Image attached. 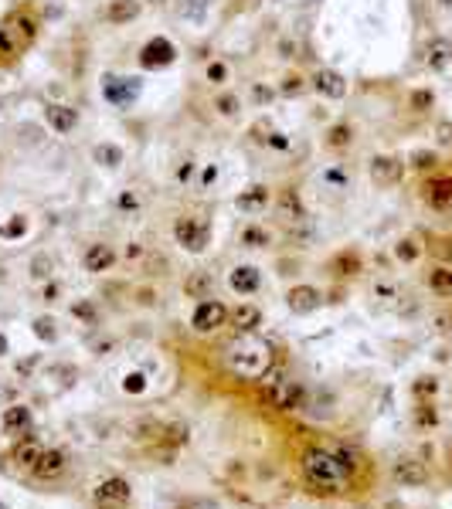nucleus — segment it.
Masks as SVG:
<instances>
[{
	"label": "nucleus",
	"instance_id": "obj_1",
	"mask_svg": "<svg viewBox=\"0 0 452 509\" xmlns=\"http://www.w3.org/2000/svg\"><path fill=\"white\" fill-rule=\"evenodd\" d=\"M303 472H306V479H310V485L317 492L337 496L347 485V469L340 465V458L333 452H323V448H306L303 452Z\"/></svg>",
	"mask_w": 452,
	"mask_h": 509
},
{
	"label": "nucleus",
	"instance_id": "obj_2",
	"mask_svg": "<svg viewBox=\"0 0 452 509\" xmlns=\"http://www.w3.org/2000/svg\"><path fill=\"white\" fill-rule=\"evenodd\" d=\"M174 241L184 248V252H204L208 248V241H211V225H208V218H201V214H181L177 221H174Z\"/></svg>",
	"mask_w": 452,
	"mask_h": 509
},
{
	"label": "nucleus",
	"instance_id": "obj_3",
	"mask_svg": "<svg viewBox=\"0 0 452 509\" xmlns=\"http://www.w3.org/2000/svg\"><path fill=\"white\" fill-rule=\"evenodd\" d=\"M130 483L123 479V476H109L103 483L92 489V499H96V506L99 509H126L130 506Z\"/></svg>",
	"mask_w": 452,
	"mask_h": 509
},
{
	"label": "nucleus",
	"instance_id": "obj_4",
	"mask_svg": "<svg viewBox=\"0 0 452 509\" xmlns=\"http://www.w3.org/2000/svg\"><path fill=\"white\" fill-rule=\"evenodd\" d=\"M228 319H232V312H228L225 303H218V299H201L197 309H194V316H190V326L197 333H218L221 326H228Z\"/></svg>",
	"mask_w": 452,
	"mask_h": 509
},
{
	"label": "nucleus",
	"instance_id": "obj_5",
	"mask_svg": "<svg viewBox=\"0 0 452 509\" xmlns=\"http://www.w3.org/2000/svg\"><path fill=\"white\" fill-rule=\"evenodd\" d=\"M177 61V48H174V41L170 38H150L143 48H140V65L146 68V72H157V68H170Z\"/></svg>",
	"mask_w": 452,
	"mask_h": 509
},
{
	"label": "nucleus",
	"instance_id": "obj_6",
	"mask_svg": "<svg viewBox=\"0 0 452 509\" xmlns=\"http://www.w3.org/2000/svg\"><path fill=\"white\" fill-rule=\"evenodd\" d=\"M401 177H405V163H401L398 156L384 153V156H374L371 160V183L374 187H381V190L398 187Z\"/></svg>",
	"mask_w": 452,
	"mask_h": 509
},
{
	"label": "nucleus",
	"instance_id": "obj_7",
	"mask_svg": "<svg viewBox=\"0 0 452 509\" xmlns=\"http://www.w3.org/2000/svg\"><path fill=\"white\" fill-rule=\"evenodd\" d=\"M269 407L276 411H296L303 404V383L296 381H272L269 383V394H266Z\"/></svg>",
	"mask_w": 452,
	"mask_h": 509
},
{
	"label": "nucleus",
	"instance_id": "obj_8",
	"mask_svg": "<svg viewBox=\"0 0 452 509\" xmlns=\"http://www.w3.org/2000/svg\"><path fill=\"white\" fill-rule=\"evenodd\" d=\"M65 465H68V458H65L61 448H45V452L38 455V462L31 465V476L41 479V483H52V479H58V476L65 472Z\"/></svg>",
	"mask_w": 452,
	"mask_h": 509
},
{
	"label": "nucleus",
	"instance_id": "obj_9",
	"mask_svg": "<svg viewBox=\"0 0 452 509\" xmlns=\"http://www.w3.org/2000/svg\"><path fill=\"white\" fill-rule=\"evenodd\" d=\"M45 123H48L58 136H68L72 129L79 126V109L61 105V102H52V105H45Z\"/></svg>",
	"mask_w": 452,
	"mask_h": 509
},
{
	"label": "nucleus",
	"instance_id": "obj_10",
	"mask_svg": "<svg viewBox=\"0 0 452 509\" xmlns=\"http://www.w3.org/2000/svg\"><path fill=\"white\" fill-rule=\"evenodd\" d=\"M82 265H85V272H92V275H103V272H109V268L116 265V252H112V245H106V241L89 245L85 254H82Z\"/></svg>",
	"mask_w": 452,
	"mask_h": 509
},
{
	"label": "nucleus",
	"instance_id": "obj_11",
	"mask_svg": "<svg viewBox=\"0 0 452 509\" xmlns=\"http://www.w3.org/2000/svg\"><path fill=\"white\" fill-rule=\"evenodd\" d=\"M276 211H279L282 221H303V218H306L303 197H299V190H296L293 183H289V187H279V194H276Z\"/></svg>",
	"mask_w": 452,
	"mask_h": 509
},
{
	"label": "nucleus",
	"instance_id": "obj_12",
	"mask_svg": "<svg viewBox=\"0 0 452 509\" xmlns=\"http://www.w3.org/2000/svg\"><path fill=\"white\" fill-rule=\"evenodd\" d=\"M140 10H143L140 0H109L103 17H106V24L123 27V24H133L136 17H140Z\"/></svg>",
	"mask_w": 452,
	"mask_h": 509
},
{
	"label": "nucleus",
	"instance_id": "obj_13",
	"mask_svg": "<svg viewBox=\"0 0 452 509\" xmlns=\"http://www.w3.org/2000/svg\"><path fill=\"white\" fill-rule=\"evenodd\" d=\"M313 89H317L323 99H344L347 96V78L333 68H319L313 75Z\"/></svg>",
	"mask_w": 452,
	"mask_h": 509
},
{
	"label": "nucleus",
	"instance_id": "obj_14",
	"mask_svg": "<svg viewBox=\"0 0 452 509\" xmlns=\"http://www.w3.org/2000/svg\"><path fill=\"white\" fill-rule=\"evenodd\" d=\"M395 479L401 485H425L428 483L425 462H419V458H412V455H401L395 462Z\"/></svg>",
	"mask_w": 452,
	"mask_h": 509
},
{
	"label": "nucleus",
	"instance_id": "obj_15",
	"mask_svg": "<svg viewBox=\"0 0 452 509\" xmlns=\"http://www.w3.org/2000/svg\"><path fill=\"white\" fill-rule=\"evenodd\" d=\"M228 285H232V292H239V296H252V292H259L262 275H259L255 265H239V268H232Z\"/></svg>",
	"mask_w": 452,
	"mask_h": 509
},
{
	"label": "nucleus",
	"instance_id": "obj_16",
	"mask_svg": "<svg viewBox=\"0 0 452 509\" xmlns=\"http://www.w3.org/2000/svg\"><path fill=\"white\" fill-rule=\"evenodd\" d=\"M286 303H289L293 312H313L323 303V292H319L317 285H296V289H289Z\"/></svg>",
	"mask_w": 452,
	"mask_h": 509
},
{
	"label": "nucleus",
	"instance_id": "obj_17",
	"mask_svg": "<svg viewBox=\"0 0 452 509\" xmlns=\"http://www.w3.org/2000/svg\"><path fill=\"white\" fill-rule=\"evenodd\" d=\"M269 187L266 183H252L248 190H241L239 197H235V207L239 211H245V214H259V211H266L269 207Z\"/></svg>",
	"mask_w": 452,
	"mask_h": 509
},
{
	"label": "nucleus",
	"instance_id": "obj_18",
	"mask_svg": "<svg viewBox=\"0 0 452 509\" xmlns=\"http://www.w3.org/2000/svg\"><path fill=\"white\" fill-rule=\"evenodd\" d=\"M422 194H425V201L435 207V211H446L452 207V177H432L422 187Z\"/></svg>",
	"mask_w": 452,
	"mask_h": 509
},
{
	"label": "nucleus",
	"instance_id": "obj_19",
	"mask_svg": "<svg viewBox=\"0 0 452 509\" xmlns=\"http://www.w3.org/2000/svg\"><path fill=\"white\" fill-rule=\"evenodd\" d=\"M425 65L432 72H446L452 65V41L449 38H432L425 48Z\"/></svg>",
	"mask_w": 452,
	"mask_h": 509
},
{
	"label": "nucleus",
	"instance_id": "obj_20",
	"mask_svg": "<svg viewBox=\"0 0 452 509\" xmlns=\"http://www.w3.org/2000/svg\"><path fill=\"white\" fill-rule=\"evenodd\" d=\"M350 143H354V126H350V123H333V126L323 132V146L330 153L350 150Z\"/></svg>",
	"mask_w": 452,
	"mask_h": 509
},
{
	"label": "nucleus",
	"instance_id": "obj_21",
	"mask_svg": "<svg viewBox=\"0 0 452 509\" xmlns=\"http://www.w3.org/2000/svg\"><path fill=\"white\" fill-rule=\"evenodd\" d=\"M428 289L439 299H452V265H432L428 268Z\"/></svg>",
	"mask_w": 452,
	"mask_h": 509
},
{
	"label": "nucleus",
	"instance_id": "obj_22",
	"mask_svg": "<svg viewBox=\"0 0 452 509\" xmlns=\"http://www.w3.org/2000/svg\"><path fill=\"white\" fill-rule=\"evenodd\" d=\"M208 292H211V272H204V268L187 272V279H184L187 299H208Z\"/></svg>",
	"mask_w": 452,
	"mask_h": 509
},
{
	"label": "nucleus",
	"instance_id": "obj_23",
	"mask_svg": "<svg viewBox=\"0 0 452 509\" xmlns=\"http://www.w3.org/2000/svg\"><path fill=\"white\" fill-rule=\"evenodd\" d=\"M31 428V411L24 404H10L3 411V432L7 434H24Z\"/></svg>",
	"mask_w": 452,
	"mask_h": 509
},
{
	"label": "nucleus",
	"instance_id": "obj_24",
	"mask_svg": "<svg viewBox=\"0 0 452 509\" xmlns=\"http://www.w3.org/2000/svg\"><path fill=\"white\" fill-rule=\"evenodd\" d=\"M361 268H364L361 252H350V248L337 252V254H333V261H330V272H337V275H357Z\"/></svg>",
	"mask_w": 452,
	"mask_h": 509
},
{
	"label": "nucleus",
	"instance_id": "obj_25",
	"mask_svg": "<svg viewBox=\"0 0 452 509\" xmlns=\"http://www.w3.org/2000/svg\"><path fill=\"white\" fill-rule=\"evenodd\" d=\"M41 452H45V448H41L34 438H24V441H17V445H14V452H10V462H14V465H21V469H31V465L38 462V455H41Z\"/></svg>",
	"mask_w": 452,
	"mask_h": 509
},
{
	"label": "nucleus",
	"instance_id": "obj_26",
	"mask_svg": "<svg viewBox=\"0 0 452 509\" xmlns=\"http://www.w3.org/2000/svg\"><path fill=\"white\" fill-rule=\"evenodd\" d=\"M7 24L14 27V34L21 38V45H24V48L34 41V38H38V17H34V14H14Z\"/></svg>",
	"mask_w": 452,
	"mask_h": 509
},
{
	"label": "nucleus",
	"instance_id": "obj_27",
	"mask_svg": "<svg viewBox=\"0 0 452 509\" xmlns=\"http://www.w3.org/2000/svg\"><path fill=\"white\" fill-rule=\"evenodd\" d=\"M232 323L239 326V330H255L259 323H262V312H259V305H252V303H241L235 312H232Z\"/></svg>",
	"mask_w": 452,
	"mask_h": 509
},
{
	"label": "nucleus",
	"instance_id": "obj_28",
	"mask_svg": "<svg viewBox=\"0 0 452 509\" xmlns=\"http://www.w3.org/2000/svg\"><path fill=\"white\" fill-rule=\"evenodd\" d=\"M92 160H96L99 167H119V163H123V146H116V143H99V146H92Z\"/></svg>",
	"mask_w": 452,
	"mask_h": 509
},
{
	"label": "nucleus",
	"instance_id": "obj_29",
	"mask_svg": "<svg viewBox=\"0 0 452 509\" xmlns=\"http://www.w3.org/2000/svg\"><path fill=\"white\" fill-rule=\"evenodd\" d=\"M395 258L405 261V265H412V261H419L422 258V241L415 238V234H408V238H401L398 245H395Z\"/></svg>",
	"mask_w": 452,
	"mask_h": 509
},
{
	"label": "nucleus",
	"instance_id": "obj_30",
	"mask_svg": "<svg viewBox=\"0 0 452 509\" xmlns=\"http://www.w3.org/2000/svg\"><path fill=\"white\" fill-rule=\"evenodd\" d=\"M241 109V99L235 92H221V96H214V112L221 116V119H235Z\"/></svg>",
	"mask_w": 452,
	"mask_h": 509
},
{
	"label": "nucleus",
	"instance_id": "obj_31",
	"mask_svg": "<svg viewBox=\"0 0 452 509\" xmlns=\"http://www.w3.org/2000/svg\"><path fill=\"white\" fill-rule=\"evenodd\" d=\"M21 51H24L21 38L14 34V27H10V24H3V27H0V54H3V58H17Z\"/></svg>",
	"mask_w": 452,
	"mask_h": 509
},
{
	"label": "nucleus",
	"instance_id": "obj_32",
	"mask_svg": "<svg viewBox=\"0 0 452 509\" xmlns=\"http://www.w3.org/2000/svg\"><path fill=\"white\" fill-rule=\"evenodd\" d=\"M204 78H208L211 85H225V82L232 78V68H228V61H221V58L208 61V68H204Z\"/></svg>",
	"mask_w": 452,
	"mask_h": 509
},
{
	"label": "nucleus",
	"instance_id": "obj_33",
	"mask_svg": "<svg viewBox=\"0 0 452 509\" xmlns=\"http://www.w3.org/2000/svg\"><path fill=\"white\" fill-rule=\"evenodd\" d=\"M269 241H272V234L266 228H255V225H248V228L241 231V245H248V248H266Z\"/></svg>",
	"mask_w": 452,
	"mask_h": 509
},
{
	"label": "nucleus",
	"instance_id": "obj_34",
	"mask_svg": "<svg viewBox=\"0 0 452 509\" xmlns=\"http://www.w3.org/2000/svg\"><path fill=\"white\" fill-rule=\"evenodd\" d=\"M208 3H211V0H181V14L190 17V21H201L204 10H208Z\"/></svg>",
	"mask_w": 452,
	"mask_h": 509
},
{
	"label": "nucleus",
	"instance_id": "obj_35",
	"mask_svg": "<svg viewBox=\"0 0 452 509\" xmlns=\"http://www.w3.org/2000/svg\"><path fill=\"white\" fill-rule=\"evenodd\" d=\"M279 92H282V96H299V92H306V78L303 75H286L282 78V85H279Z\"/></svg>",
	"mask_w": 452,
	"mask_h": 509
},
{
	"label": "nucleus",
	"instance_id": "obj_36",
	"mask_svg": "<svg viewBox=\"0 0 452 509\" xmlns=\"http://www.w3.org/2000/svg\"><path fill=\"white\" fill-rule=\"evenodd\" d=\"M31 275H34V279H48V275H52V258H48V254H34Z\"/></svg>",
	"mask_w": 452,
	"mask_h": 509
},
{
	"label": "nucleus",
	"instance_id": "obj_37",
	"mask_svg": "<svg viewBox=\"0 0 452 509\" xmlns=\"http://www.w3.org/2000/svg\"><path fill=\"white\" fill-rule=\"evenodd\" d=\"M24 231H27V218H24V214H14V221H10V225H3L0 234H3V238H21Z\"/></svg>",
	"mask_w": 452,
	"mask_h": 509
},
{
	"label": "nucleus",
	"instance_id": "obj_38",
	"mask_svg": "<svg viewBox=\"0 0 452 509\" xmlns=\"http://www.w3.org/2000/svg\"><path fill=\"white\" fill-rule=\"evenodd\" d=\"M415 421H419L422 428H432V425L439 421V414H435V407H432V404H422L419 411H415Z\"/></svg>",
	"mask_w": 452,
	"mask_h": 509
},
{
	"label": "nucleus",
	"instance_id": "obj_39",
	"mask_svg": "<svg viewBox=\"0 0 452 509\" xmlns=\"http://www.w3.org/2000/svg\"><path fill=\"white\" fill-rule=\"evenodd\" d=\"M435 390H439V383L432 381V377H419V381H415V394H419V397H432Z\"/></svg>",
	"mask_w": 452,
	"mask_h": 509
},
{
	"label": "nucleus",
	"instance_id": "obj_40",
	"mask_svg": "<svg viewBox=\"0 0 452 509\" xmlns=\"http://www.w3.org/2000/svg\"><path fill=\"white\" fill-rule=\"evenodd\" d=\"M432 163H435V153H428V150H419L412 156V167H419V170H428Z\"/></svg>",
	"mask_w": 452,
	"mask_h": 509
},
{
	"label": "nucleus",
	"instance_id": "obj_41",
	"mask_svg": "<svg viewBox=\"0 0 452 509\" xmlns=\"http://www.w3.org/2000/svg\"><path fill=\"white\" fill-rule=\"evenodd\" d=\"M34 333H38L41 340H52V336H54V323H52V319H38V323H34Z\"/></svg>",
	"mask_w": 452,
	"mask_h": 509
},
{
	"label": "nucleus",
	"instance_id": "obj_42",
	"mask_svg": "<svg viewBox=\"0 0 452 509\" xmlns=\"http://www.w3.org/2000/svg\"><path fill=\"white\" fill-rule=\"evenodd\" d=\"M412 105H415L419 112H425L428 105H432V92H415V96H412Z\"/></svg>",
	"mask_w": 452,
	"mask_h": 509
},
{
	"label": "nucleus",
	"instance_id": "obj_43",
	"mask_svg": "<svg viewBox=\"0 0 452 509\" xmlns=\"http://www.w3.org/2000/svg\"><path fill=\"white\" fill-rule=\"evenodd\" d=\"M119 207H123V211H136V207H140V201H136V194H130V190H123V194H119Z\"/></svg>",
	"mask_w": 452,
	"mask_h": 509
},
{
	"label": "nucleus",
	"instance_id": "obj_44",
	"mask_svg": "<svg viewBox=\"0 0 452 509\" xmlns=\"http://www.w3.org/2000/svg\"><path fill=\"white\" fill-rule=\"evenodd\" d=\"M266 143L272 146V150H289V139H286L282 132H272V136H269Z\"/></svg>",
	"mask_w": 452,
	"mask_h": 509
},
{
	"label": "nucleus",
	"instance_id": "obj_45",
	"mask_svg": "<svg viewBox=\"0 0 452 509\" xmlns=\"http://www.w3.org/2000/svg\"><path fill=\"white\" fill-rule=\"evenodd\" d=\"M190 177H194V160L181 163V170H177V183H187Z\"/></svg>",
	"mask_w": 452,
	"mask_h": 509
},
{
	"label": "nucleus",
	"instance_id": "obj_46",
	"mask_svg": "<svg viewBox=\"0 0 452 509\" xmlns=\"http://www.w3.org/2000/svg\"><path fill=\"white\" fill-rule=\"evenodd\" d=\"M214 180H218V167H208V170H204V177H201V190H208Z\"/></svg>",
	"mask_w": 452,
	"mask_h": 509
},
{
	"label": "nucleus",
	"instance_id": "obj_47",
	"mask_svg": "<svg viewBox=\"0 0 452 509\" xmlns=\"http://www.w3.org/2000/svg\"><path fill=\"white\" fill-rule=\"evenodd\" d=\"M140 387H143V377H140V374H130V377H126V390H140Z\"/></svg>",
	"mask_w": 452,
	"mask_h": 509
},
{
	"label": "nucleus",
	"instance_id": "obj_48",
	"mask_svg": "<svg viewBox=\"0 0 452 509\" xmlns=\"http://www.w3.org/2000/svg\"><path fill=\"white\" fill-rule=\"evenodd\" d=\"M126 258H130V261H133V258H143V245H130V248H126Z\"/></svg>",
	"mask_w": 452,
	"mask_h": 509
},
{
	"label": "nucleus",
	"instance_id": "obj_49",
	"mask_svg": "<svg viewBox=\"0 0 452 509\" xmlns=\"http://www.w3.org/2000/svg\"><path fill=\"white\" fill-rule=\"evenodd\" d=\"M439 136H442V143H452V126L446 123V126H439Z\"/></svg>",
	"mask_w": 452,
	"mask_h": 509
},
{
	"label": "nucleus",
	"instance_id": "obj_50",
	"mask_svg": "<svg viewBox=\"0 0 452 509\" xmlns=\"http://www.w3.org/2000/svg\"><path fill=\"white\" fill-rule=\"evenodd\" d=\"M255 99H259V102H266V99H272V92H266L262 85H255Z\"/></svg>",
	"mask_w": 452,
	"mask_h": 509
},
{
	"label": "nucleus",
	"instance_id": "obj_51",
	"mask_svg": "<svg viewBox=\"0 0 452 509\" xmlns=\"http://www.w3.org/2000/svg\"><path fill=\"white\" fill-rule=\"evenodd\" d=\"M54 296H58V285H48V289H45V299H48V303H52Z\"/></svg>",
	"mask_w": 452,
	"mask_h": 509
},
{
	"label": "nucleus",
	"instance_id": "obj_52",
	"mask_svg": "<svg viewBox=\"0 0 452 509\" xmlns=\"http://www.w3.org/2000/svg\"><path fill=\"white\" fill-rule=\"evenodd\" d=\"M7 354V336H3V333H0V356Z\"/></svg>",
	"mask_w": 452,
	"mask_h": 509
},
{
	"label": "nucleus",
	"instance_id": "obj_53",
	"mask_svg": "<svg viewBox=\"0 0 452 509\" xmlns=\"http://www.w3.org/2000/svg\"><path fill=\"white\" fill-rule=\"evenodd\" d=\"M146 3H153V7H163V3H167V0H146Z\"/></svg>",
	"mask_w": 452,
	"mask_h": 509
},
{
	"label": "nucleus",
	"instance_id": "obj_54",
	"mask_svg": "<svg viewBox=\"0 0 452 509\" xmlns=\"http://www.w3.org/2000/svg\"><path fill=\"white\" fill-rule=\"evenodd\" d=\"M439 3H446V7H452V0H439Z\"/></svg>",
	"mask_w": 452,
	"mask_h": 509
},
{
	"label": "nucleus",
	"instance_id": "obj_55",
	"mask_svg": "<svg viewBox=\"0 0 452 509\" xmlns=\"http://www.w3.org/2000/svg\"><path fill=\"white\" fill-rule=\"evenodd\" d=\"M449 469H452V452H449Z\"/></svg>",
	"mask_w": 452,
	"mask_h": 509
},
{
	"label": "nucleus",
	"instance_id": "obj_56",
	"mask_svg": "<svg viewBox=\"0 0 452 509\" xmlns=\"http://www.w3.org/2000/svg\"><path fill=\"white\" fill-rule=\"evenodd\" d=\"M248 3H255V0H248Z\"/></svg>",
	"mask_w": 452,
	"mask_h": 509
}]
</instances>
